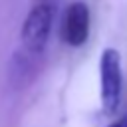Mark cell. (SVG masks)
<instances>
[{
    "label": "cell",
    "instance_id": "3",
    "mask_svg": "<svg viewBox=\"0 0 127 127\" xmlns=\"http://www.w3.org/2000/svg\"><path fill=\"white\" fill-rule=\"evenodd\" d=\"M91 30V12L85 2H71L62 18V40L71 46L79 48L87 42Z\"/></svg>",
    "mask_w": 127,
    "mask_h": 127
},
{
    "label": "cell",
    "instance_id": "2",
    "mask_svg": "<svg viewBox=\"0 0 127 127\" xmlns=\"http://www.w3.org/2000/svg\"><path fill=\"white\" fill-rule=\"evenodd\" d=\"M99 93L103 113L113 115L119 109L123 93V65L121 54L115 48H105L99 58Z\"/></svg>",
    "mask_w": 127,
    "mask_h": 127
},
{
    "label": "cell",
    "instance_id": "4",
    "mask_svg": "<svg viewBox=\"0 0 127 127\" xmlns=\"http://www.w3.org/2000/svg\"><path fill=\"white\" fill-rule=\"evenodd\" d=\"M107 127H127V115L121 117V119H117V121H113V123H109Z\"/></svg>",
    "mask_w": 127,
    "mask_h": 127
},
{
    "label": "cell",
    "instance_id": "1",
    "mask_svg": "<svg viewBox=\"0 0 127 127\" xmlns=\"http://www.w3.org/2000/svg\"><path fill=\"white\" fill-rule=\"evenodd\" d=\"M54 16H56V8L48 0L38 2L36 6L30 8L20 28V40H22L24 54L32 58H40L46 52L52 26H54Z\"/></svg>",
    "mask_w": 127,
    "mask_h": 127
}]
</instances>
